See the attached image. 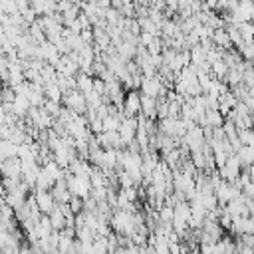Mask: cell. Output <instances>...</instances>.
<instances>
[{"mask_svg": "<svg viewBox=\"0 0 254 254\" xmlns=\"http://www.w3.org/2000/svg\"><path fill=\"white\" fill-rule=\"evenodd\" d=\"M111 228L115 234L119 236H127L131 238L135 232H137V224H135V212H129V210H115L111 220H109Z\"/></svg>", "mask_w": 254, "mask_h": 254, "instance_id": "obj_1", "label": "cell"}, {"mask_svg": "<svg viewBox=\"0 0 254 254\" xmlns=\"http://www.w3.org/2000/svg\"><path fill=\"white\" fill-rule=\"evenodd\" d=\"M65 183H67V189L73 196H79V198H87L91 196V190H93V185H91V179L89 177H75L71 173H65Z\"/></svg>", "mask_w": 254, "mask_h": 254, "instance_id": "obj_2", "label": "cell"}, {"mask_svg": "<svg viewBox=\"0 0 254 254\" xmlns=\"http://www.w3.org/2000/svg\"><path fill=\"white\" fill-rule=\"evenodd\" d=\"M141 93L143 95H149V97H155V99H161V97H165L167 95V87H165V83H163V79H161V75L157 73V75H153V77H147V75H143V79H141Z\"/></svg>", "mask_w": 254, "mask_h": 254, "instance_id": "obj_3", "label": "cell"}, {"mask_svg": "<svg viewBox=\"0 0 254 254\" xmlns=\"http://www.w3.org/2000/svg\"><path fill=\"white\" fill-rule=\"evenodd\" d=\"M64 107H67L69 111L79 113V115H85L89 109L85 93H81L79 89H69L67 93H64Z\"/></svg>", "mask_w": 254, "mask_h": 254, "instance_id": "obj_4", "label": "cell"}, {"mask_svg": "<svg viewBox=\"0 0 254 254\" xmlns=\"http://www.w3.org/2000/svg\"><path fill=\"white\" fill-rule=\"evenodd\" d=\"M242 171H244V165H242V161L238 159V155H230L228 161H226V165H224L222 169H218V175H220L222 181L234 183V181L240 177Z\"/></svg>", "mask_w": 254, "mask_h": 254, "instance_id": "obj_5", "label": "cell"}, {"mask_svg": "<svg viewBox=\"0 0 254 254\" xmlns=\"http://www.w3.org/2000/svg\"><path fill=\"white\" fill-rule=\"evenodd\" d=\"M123 111L127 117H137L143 113V93H139L137 89L127 91L125 95V103H123Z\"/></svg>", "mask_w": 254, "mask_h": 254, "instance_id": "obj_6", "label": "cell"}, {"mask_svg": "<svg viewBox=\"0 0 254 254\" xmlns=\"http://www.w3.org/2000/svg\"><path fill=\"white\" fill-rule=\"evenodd\" d=\"M214 194H216V198H218V202H220V206H226L230 200H234V198H238L240 194H242V190L234 185V183H228V181H222L218 187H216V190H214Z\"/></svg>", "mask_w": 254, "mask_h": 254, "instance_id": "obj_7", "label": "cell"}, {"mask_svg": "<svg viewBox=\"0 0 254 254\" xmlns=\"http://www.w3.org/2000/svg\"><path fill=\"white\" fill-rule=\"evenodd\" d=\"M137 129H139V119H137V117H125V119L121 121L119 135H121V139H123L125 145H129L131 141H135Z\"/></svg>", "mask_w": 254, "mask_h": 254, "instance_id": "obj_8", "label": "cell"}, {"mask_svg": "<svg viewBox=\"0 0 254 254\" xmlns=\"http://www.w3.org/2000/svg\"><path fill=\"white\" fill-rule=\"evenodd\" d=\"M34 198H36V202H38L42 214H50V212L58 206V202H56L52 190H34Z\"/></svg>", "mask_w": 254, "mask_h": 254, "instance_id": "obj_9", "label": "cell"}, {"mask_svg": "<svg viewBox=\"0 0 254 254\" xmlns=\"http://www.w3.org/2000/svg\"><path fill=\"white\" fill-rule=\"evenodd\" d=\"M4 179H22V159L14 157V159H6L0 165Z\"/></svg>", "mask_w": 254, "mask_h": 254, "instance_id": "obj_10", "label": "cell"}, {"mask_svg": "<svg viewBox=\"0 0 254 254\" xmlns=\"http://www.w3.org/2000/svg\"><path fill=\"white\" fill-rule=\"evenodd\" d=\"M60 58H62V54H60V50H58L56 44H52L50 40H46L44 44H40V60H44L46 64L56 65Z\"/></svg>", "mask_w": 254, "mask_h": 254, "instance_id": "obj_11", "label": "cell"}, {"mask_svg": "<svg viewBox=\"0 0 254 254\" xmlns=\"http://www.w3.org/2000/svg\"><path fill=\"white\" fill-rule=\"evenodd\" d=\"M198 125H200V127H210V129L222 127V125H224V115H222L218 109H208L206 113L200 115Z\"/></svg>", "mask_w": 254, "mask_h": 254, "instance_id": "obj_12", "label": "cell"}, {"mask_svg": "<svg viewBox=\"0 0 254 254\" xmlns=\"http://www.w3.org/2000/svg\"><path fill=\"white\" fill-rule=\"evenodd\" d=\"M54 67L58 69V73H64V75H71V77H75V75L81 71V69H79V64H75V62H73L69 56H62Z\"/></svg>", "mask_w": 254, "mask_h": 254, "instance_id": "obj_13", "label": "cell"}, {"mask_svg": "<svg viewBox=\"0 0 254 254\" xmlns=\"http://www.w3.org/2000/svg\"><path fill=\"white\" fill-rule=\"evenodd\" d=\"M52 194H54V198H56L58 204H67V202L71 200V196H73V194L69 192V189H67L65 179L58 181V183L52 187Z\"/></svg>", "mask_w": 254, "mask_h": 254, "instance_id": "obj_14", "label": "cell"}, {"mask_svg": "<svg viewBox=\"0 0 254 254\" xmlns=\"http://www.w3.org/2000/svg\"><path fill=\"white\" fill-rule=\"evenodd\" d=\"M212 42H214V46L218 48V50H222V52H226V50H232V40H230V36H228V32H226V28H218V30H214V34H212Z\"/></svg>", "mask_w": 254, "mask_h": 254, "instance_id": "obj_15", "label": "cell"}, {"mask_svg": "<svg viewBox=\"0 0 254 254\" xmlns=\"http://www.w3.org/2000/svg\"><path fill=\"white\" fill-rule=\"evenodd\" d=\"M75 81H77L75 89H79L81 93H85V95H87V93H91V91H93V85H95V77H93V75L79 71V73L75 75Z\"/></svg>", "mask_w": 254, "mask_h": 254, "instance_id": "obj_16", "label": "cell"}, {"mask_svg": "<svg viewBox=\"0 0 254 254\" xmlns=\"http://www.w3.org/2000/svg\"><path fill=\"white\" fill-rule=\"evenodd\" d=\"M48 216H50L52 226H54V230H56V232H62V230L67 226V216H65V214H64V210L60 208V204H58V206H56Z\"/></svg>", "mask_w": 254, "mask_h": 254, "instance_id": "obj_17", "label": "cell"}, {"mask_svg": "<svg viewBox=\"0 0 254 254\" xmlns=\"http://www.w3.org/2000/svg\"><path fill=\"white\" fill-rule=\"evenodd\" d=\"M18 149H20V145H16V143H12L8 139H2L0 141V159L6 161V159L18 157Z\"/></svg>", "mask_w": 254, "mask_h": 254, "instance_id": "obj_18", "label": "cell"}, {"mask_svg": "<svg viewBox=\"0 0 254 254\" xmlns=\"http://www.w3.org/2000/svg\"><path fill=\"white\" fill-rule=\"evenodd\" d=\"M143 115L147 119H157V99L143 95Z\"/></svg>", "mask_w": 254, "mask_h": 254, "instance_id": "obj_19", "label": "cell"}, {"mask_svg": "<svg viewBox=\"0 0 254 254\" xmlns=\"http://www.w3.org/2000/svg\"><path fill=\"white\" fill-rule=\"evenodd\" d=\"M206 54H208V50H204L200 44L190 48V64H194V65L206 64Z\"/></svg>", "mask_w": 254, "mask_h": 254, "instance_id": "obj_20", "label": "cell"}, {"mask_svg": "<svg viewBox=\"0 0 254 254\" xmlns=\"http://www.w3.org/2000/svg\"><path fill=\"white\" fill-rule=\"evenodd\" d=\"M54 185H56V181L42 169V173H40V177H38V181H36V189H34V190H52Z\"/></svg>", "mask_w": 254, "mask_h": 254, "instance_id": "obj_21", "label": "cell"}, {"mask_svg": "<svg viewBox=\"0 0 254 254\" xmlns=\"http://www.w3.org/2000/svg\"><path fill=\"white\" fill-rule=\"evenodd\" d=\"M238 159L242 161V165H244V169H250L252 165H254V151H252V147H248V145H244L238 153Z\"/></svg>", "mask_w": 254, "mask_h": 254, "instance_id": "obj_22", "label": "cell"}, {"mask_svg": "<svg viewBox=\"0 0 254 254\" xmlns=\"http://www.w3.org/2000/svg\"><path fill=\"white\" fill-rule=\"evenodd\" d=\"M46 97L52 99V101H58V103H64V91L60 89L58 83H48L46 85Z\"/></svg>", "mask_w": 254, "mask_h": 254, "instance_id": "obj_23", "label": "cell"}, {"mask_svg": "<svg viewBox=\"0 0 254 254\" xmlns=\"http://www.w3.org/2000/svg\"><path fill=\"white\" fill-rule=\"evenodd\" d=\"M228 64L224 62V60H220V62H216V64H212L210 65V73H212V77H216V79H224L226 77V73H228Z\"/></svg>", "mask_w": 254, "mask_h": 254, "instance_id": "obj_24", "label": "cell"}, {"mask_svg": "<svg viewBox=\"0 0 254 254\" xmlns=\"http://www.w3.org/2000/svg\"><path fill=\"white\" fill-rule=\"evenodd\" d=\"M157 212H159L161 222H173L175 220V206H171V204H163Z\"/></svg>", "mask_w": 254, "mask_h": 254, "instance_id": "obj_25", "label": "cell"}, {"mask_svg": "<svg viewBox=\"0 0 254 254\" xmlns=\"http://www.w3.org/2000/svg\"><path fill=\"white\" fill-rule=\"evenodd\" d=\"M44 109L54 117V119H58L60 117V113H62V109H64V105L62 103H58V101H52V99H48L46 97V103H44Z\"/></svg>", "mask_w": 254, "mask_h": 254, "instance_id": "obj_26", "label": "cell"}, {"mask_svg": "<svg viewBox=\"0 0 254 254\" xmlns=\"http://www.w3.org/2000/svg\"><path fill=\"white\" fill-rule=\"evenodd\" d=\"M238 30H240L244 42H252L254 40V22H242V24H238Z\"/></svg>", "mask_w": 254, "mask_h": 254, "instance_id": "obj_27", "label": "cell"}, {"mask_svg": "<svg viewBox=\"0 0 254 254\" xmlns=\"http://www.w3.org/2000/svg\"><path fill=\"white\" fill-rule=\"evenodd\" d=\"M222 129H224V135H226V139H228V141L238 139V127H236V123H234V121L226 119V121H224V125H222Z\"/></svg>", "mask_w": 254, "mask_h": 254, "instance_id": "obj_28", "label": "cell"}, {"mask_svg": "<svg viewBox=\"0 0 254 254\" xmlns=\"http://www.w3.org/2000/svg\"><path fill=\"white\" fill-rule=\"evenodd\" d=\"M73 246H75V238H69V236L60 234V244H58V250H60V252L67 254V252H69Z\"/></svg>", "mask_w": 254, "mask_h": 254, "instance_id": "obj_29", "label": "cell"}, {"mask_svg": "<svg viewBox=\"0 0 254 254\" xmlns=\"http://www.w3.org/2000/svg\"><path fill=\"white\" fill-rule=\"evenodd\" d=\"M238 139H240V143L242 145H254V129H242V131H238Z\"/></svg>", "mask_w": 254, "mask_h": 254, "instance_id": "obj_30", "label": "cell"}, {"mask_svg": "<svg viewBox=\"0 0 254 254\" xmlns=\"http://www.w3.org/2000/svg\"><path fill=\"white\" fill-rule=\"evenodd\" d=\"M67 204H69V208H71L73 214H81V212H83V198H79V196H71V200H69Z\"/></svg>", "mask_w": 254, "mask_h": 254, "instance_id": "obj_31", "label": "cell"}, {"mask_svg": "<svg viewBox=\"0 0 254 254\" xmlns=\"http://www.w3.org/2000/svg\"><path fill=\"white\" fill-rule=\"evenodd\" d=\"M14 99H16V91H14V87L4 85V91H2V103H14Z\"/></svg>", "mask_w": 254, "mask_h": 254, "instance_id": "obj_32", "label": "cell"}, {"mask_svg": "<svg viewBox=\"0 0 254 254\" xmlns=\"http://www.w3.org/2000/svg\"><path fill=\"white\" fill-rule=\"evenodd\" d=\"M107 194H109V192H107V187H103V189H93V190H91V196L97 200V204H99V202H107Z\"/></svg>", "mask_w": 254, "mask_h": 254, "instance_id": "obj_33", "label": "cell"}, {"mask_svg": "<svg viewBox=\"0 0 254 254\" xmlns=\"http://www.w3.org/2000/svg\"><path fill=\"white\" fill-rule=\"evenodd\" d=\"M155 38H157V36H153V34H149V32H141V36H139V46L149 48V46H151V42H153Z\"/></svg>", "mask_w": 254, "mask_h": 254, "instance_id": "obj_34", "label": "cell"}, {"mask_svg": "<svg viewBox=\"0 0 254 254\" xmlns=\"http://www.w3.org/2000/svg\"><path fill=\"white\" fill-rule=\"evenodd\" d=\"M137 254H157V252H155L153 246L147 244V246H139V252H137Z\"/></svg>", "mask_w": 254, "mask_h": 254, "instance_id": "obj_35", "label": "cell"}, {"mask_svg": "<svg viewBox=\"0 0 254 254\" xmlns=\"http://www.w3.org/2000/svg\"><path fill=\"white\" fill-rule=\"evenodd\" d=\"M242 192H244L248 198H254V183H250V185H248V187H246Z\"/></svg>", "mask_w": 254, "mask_h": 254, "instance_id": "obj_36", "label": "cell"}, {"mask_svg": "<svg viewBox=\"0 0 254 254\" xmlns=\"http://www.w3.org/2000/svg\"><path fill=\"white\" fill-rule=\"evenodd\" d=\"M238 2H240V4H252L254 0H238Z\"/></svg>", "mask_w": 254, "mask_h": 254, "instance_id": "obj_37", "label": "cell"}, {"mask_svg": "<svg viewBox=\"0 0 254 254\" xmlns=\"http://www.w3.org/2000/svg\"><path fill=\"white\" fill-rule=\"evenodd\" d=\"M54 254H64V252H60V250H58V252H54Z\"/></svg>", "mask_w": 254, "mask_h": 254, "instance_id": "obj_38", "label": "cell"}]
</instances>
